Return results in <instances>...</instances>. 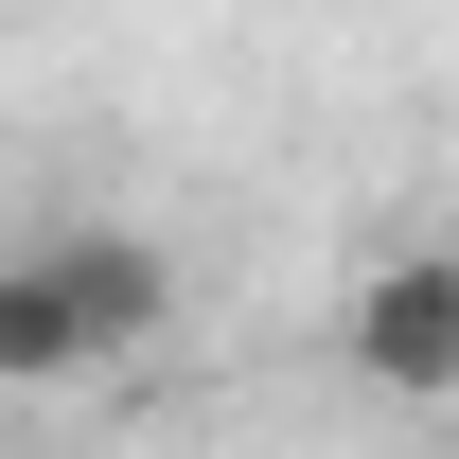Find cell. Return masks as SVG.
<instances>
[{"mask_svg": "<svg viewBox=\"0 0 459 459\" xmlns=\"http://www.w3.org/2000/svg\"><path fill=\"white\" fill-rule=\"evenodd\" d=\"M177 318V265L142 230H36L0 247V389H89Z\"/></svg>", "mask_w": 459, "mask_h": 459, "instance_id": "1", "label": "cell"}, {"mask_svg": "<svg viewBox=\"0 0 459 459\" xmlns=\"http://www.w3.org/2000/svg\"><path fill=\"white\" fill-rule=\"evenodd\" d=\"M336 353H353V389H389V406H459V247H389V265H353Z\"/></svg>", "mask_w": 459, "mask_h": 459, "instance_id": "2", "label": "cell"}]
</instances>
